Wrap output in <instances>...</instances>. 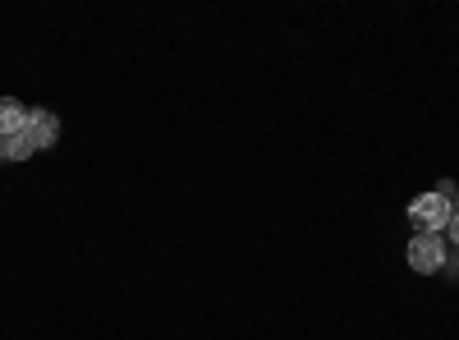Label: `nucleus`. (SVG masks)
I'll list each match as a JSON object with an SVG mask.
<instances>
[{"label":"nucleus","instance_id":"7ed1b4c3","mask_svg":"<svg viewBox=\"0 0 459 340\" xmlns=\"http://www.w3.org/2000/svg\"><path fill=\"white\" fill-rule=\"evenodd\" d=\"M23 138L32 143V153H47V147H56V138H60V116H56V110H47V106L28 110Z\"/></svg>","mask_w":459,"mask_h":340},{"label":"nucleus","instance_id":"f257e3e1","mask_svg":"<svg viewBox=\"0 0 459 340\" xmlns=\"http://www.w3.org/2000/svg\"><path fill=\"white\" fill-rule=\"evenodd\" d=\"M450 216H455V203L441 198L437 188H432V194H418L409 203V221L418 225V235H441L446 225H450Z\"/></svg>","mask_w":459,"mask_h":340},{"label":"nucleus","instance_id":"f03ea898","mask_svg":"<svg viewBox=\"0 0 459 340\" xmlns=\"http://www.w3.org/2000/svg\"><path fill=\"white\" fill-rule=\"evenodd\" d=\"M404 257H409V267H413L418 276H432V272H441V267H446L450 248H446V240H441V235H413V240H409V248H404Z\"/></svg>","mask_w":459,"mask_h":340},{"label":"nucleus","instance_id":"423d86ee","mask_svg":"<svg viewBox=\"0 0 459 340\" xmlns=\"http://www.w3.org/2000/svg\"><path fill=\"white\" fill-rule=\"evenodd\" d=\"M446 231H450V244H455V248H459V212H455V216H450V225H446Z\"/></svg>","mask_w":459,"mask_h":340},{"label":"nucleus","instance_id":"20e7f679","mask_svg":"<svg viewBox=\"0 0 459 340\" xmlns=\"http://www.w3.org/2000/svg\"><path fill=\"white\" fill-rule=\"evenodd\" d=\"M28 125V106L19 97H0V134H23Z\"/></svg>","mask_w":459,"mask_h":340},{"label":"nucleus","instance_id":"39448f33","mask_svg":"<svg viewBox=\"0 0 459 340\" xmlns=\"http://www.w3.org/2000/svg\"><path fill=\"white\" fill-rule=\"evenodd\" d=\"M32 157V143L23 134H0V161H28Z\"/></svg>","mask_w":459,"mask_h":340}]
</instances>
